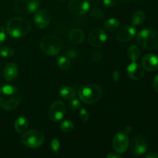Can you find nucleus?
Here are the masks:
<instances>
[{
    "label": "nucleus",
    "mask_w": 158,
    "mask_h": 158,
    "mask_svg": "<svg viewBox=\"0 0 158 158\" xmlns=\"http://www.w3.org/2000/svg\"><path fill=\"white\" fill-rule=\"evenodd\" d=\"M120 26V22L115 18H112L106 21L104 24V28L108 31H115Z\"/></svg>",
    "instance_id": "24"
},
{
    "label": "nucleus",
    "mask_w": 158,
    "mask_h": 158,
    "mask_svg": "<svg viewBox=\"0 0 158 158\" xmlns=\"http://www.w3.org/2000/svg\"><path fill=\"white\" fill-rule=\"evenodd\" d=\"M44 142V136L40 131L36 130L24 132L22 136L21 143L29 148H38L43 145Z\"/></svg>",
    "instance_id": "6"
},
{
    "label": "nucleus",
    "mask_w": 158,
    "mask_h": 158,
    "mask_svg": "<svg viewBox=\"0 0 158 158\" xmlns=\"http://www.w3.org/2000/svg\"><path fill=\"white\" fill-rule=\"evenodd\" d=\"M145 20V14L142 11H137L133 15L131 21L134 26H138L143 23Z\"/></svg>",
    "instance_id": "21"
},
{
    "label": "nucleus",
    "mask_w": 158,
    "mask_h": 158,
    "mask_svg": "<svg viewBox=\"0 0 158 158\" xmlns=\"http://www.w3.org/2000/svg\"><path fill=\"white\" fill-rule=\"evenodd\" d=\"M66 114V106L60 100L52 103L49 110V116L51 120L54 122L61 120Z\"/></svg>",
    "instance_id": "9"
},
{
    "label": "nucleus",
    "mask_w": 158,
    "mask_h": 158,
    "mask_svg": "<svg viewBox=\"0 0 158 158\" xmlns=\"http://www.w3.org/2000/svg\"><path fill=\"white\" fill-rule=\"evenodd\" d=\"M80 99L86 104H93L98 101L102 96V90L98 85L86 84L79 89Z\"/></svg>",
    "instance_id": "3"
},
{
    "label": "nucleus",
    "mask_w": 158,
    "mask_h": 158,
    "mask_svg": "<svg viewBox=\"0 0 158 158\" xmlns=\"http://www.w3.org/2000/svg\"><path fill=\"white\" fill-rule=\"evenodd\" d=\"M127 55L130 60H132L133 62H136L139 59L140 55V52L139 48L135 45H132L130 46L127 51Z\"/></svg>",
    "instance_id": "22"
},
{
    "label": "nucleus",
    "mask_w": 158,
    "mask_h": 158,
    "mask_svg": "<svg viewBox=\"0 0 158 158\" xmlns=\"http://www.w3.org/2000/svg\"><path fill=\"white\" fill-rule=\"evenodd\" d=\"M51 148L53 152L57 153L60 149V141L56 138H54L51 142Z\"/></svg>",
    "instance_id": "29"
},
{
    "label": "nucleus",
    "mask_w": 158,
    "mask_h": 158,
    "mask_svg": "<svg viewBox=\"0 0 158 158\" xmlns=\"http://www.w3.org/2000/svg\"><path fill=\"white\" fill-rule=\"evenodd\" d=\"M103 2L106 7H113L117 3V0H103Z\"/></svg>",
    "instance_id": "34"
},
{
    "label": "nucleus",
    "mask_w": 158,
    "mask_h": 158,
    "mask_svg": "<svg viewBox=\"0 0 158 158\" xmlns=\"http://www.w3.org/2000/svg\"><path fill=\"white\" fill-rule=\"evenodd\" d=\"M127 72L128 76L131 77L132 80H140L143 78L144 75L143 72V68L140 64L137 63L136 62H133L132 63L129 65L127 68Z\"/></svg>",
    "instance_id": "16"
},
{
    "label": "nucleus",
    "mask_w": 158,
    "mask_h": 158,
    "mask_svg": "<svg viewBox=\"0 0 158 158\" xmlns=\"http://www.w3.org/2000/svg\"><path fill=\"white\" fill-rule=\"evenodd\" d=\"M85 35L83 31L80 29H73L69 34V40L72 43L76 45L80 44L83 42Z\"/></svg>",
    "instance_id": "18"
},
{
    "label": "nucleus",
    "mask_w": 158,
    "mask_h": 158,
    "mask_svg": "<svg viewBox=\"0 0 158 158\" xmlns=\"http://www.w3.org/2000/svg\"><path fill=\"white\" fill-rule=\"evenodd\" d=\"M148 150V145L145 137L143 135H137L134 137L131 142V151L134 155H142Z\"/></svg>",
    "instance_id": "11"
},
{
    "label": "nucleus",
    "mask_w": 158,
    "mask_h": 158,
    "mask_svg": "<svg viewBox=\"0 0 158 158\" xmlns=\"http://www.w3.org/2000/svg\"><path fill=\"white\" fill-rule=\"evenodd\" d=\"M34 23L35 26L40 29H45L49 26L50 23V15L49 12L46 10H39L37 11L35 15H34Z\"/></svg>",
    "instance_id": "13"
},
{
    "label": "nucleus",
    "mask_w": 158,
    "mask_h": 158,
    "mask_svg": "<svg viewBox=\"0 0 158 158\" xmlns=\"http://www.w3.org/2000/svg\"><path fill=\"white\" fill-rule=\"evenodd\" d=\"M61 48V40L55 35H46L43 37L40 42V49L46 55L51 56L58 55Z\"/></svg>",
    "instance_id": "5"
},
{
    "label": "nucleus",
    "mask_w": 158,
    "mask_h": 158,
    "mask_svg": "<svg viewBox=\"0 0 158 158\" xmlns=\"http://www.w3.org/2000/svg\"><path fill=\"white\" fill-rule=\"evenodd\" d=\"M39 0H16L14 8L20 15H29L35 12L39 7Z\"/></svg>",
    "instance_id": "7"
},
{
    "label": "nucleus",
    "mask_w": 158,
    "mask_h": 158,
    "mask_svg": "<svg viewBox=\"0 0 158 158\" xmlns=\"http://www.w3.org/2000/svg\"><path fill=\"white\" fill-rule=\"evenodd\" d=\"M153 87H154L155 92H157L158 94V75L154 77V82H153Z\"/></svg>",
    "instance_id": "35"
},
{
    "label": "nucleus",
    "mask_w": 158,
    "mask_h": 158,
    "mask_svg": "<svg viewBox=\"0 0 158 158\" xmlns=\"http://www.w3.org/2000/svg\"><path fill=\"white\" fill-rule=\"evenodd\" d=\"M66 54L69 58H75L77 56V52L73 48L69 47L66 49Z\"/></svg>",
    "instance_id": "31"
},
{
    "label": "nucleus",
    "mask_w": 158,
    "mask_h": 158,
    "mask_svg": "<svg viewBox=\"0 0 158 158\" xmlns=\"http://www.w3.org/2000/svg\"><path fill=\"white\" fill-rule=\"evenodd\" d=\"M59 94L63 98L67 99V100H72L76 97V90L74 88L71 87V86H62L60 88L59 90Z\"/></svg>",
    "instance_id": "20"
},
{
    "label": "nucleus",
    "mask_w": 158,
    "mask_h": 158,
    "mask_svg": "<svg viewBox=\"0 0 158 158\" xmlns=\"http://www.w3.org/2000/svg\"><path fill=\"white\" fill-rule=\"evenodd\" d=\"M137 42L143 49L151 50L158 47V33L153 29H143L138 33Z\"/></svg>",
    "instance_id": "4"
},
{
    "label": "nucleus",
    "mask_w": 158,
    "mask_h": 158,
    "mask_svg": "<svg viewBox=\"0 0 158 158\" xmlns=\"http://www.w3.org/2000/svg\"><path fill=\"white\" fill-rule=\"evenodd\" d=\"M21 94L16 87L4 85L0 87V106L6 110L15 109L21 101Z\"/></svg>",
    "instance_id": "1"
},
{
    "label": "nucleus",
    "mask_w": 158,
    "mask_h": 158,
    "mask_svg": "<svg viewBox=\"0 0 158 158\" xmlns=\"http://www.w3.org/2000/svg\"><path fill=\"white\" fill-rule=\"evenodd\" d=\"M131 131H132V127H131V126H127L125 127L124 131L127 133V134H129L130 132H131Z\"/></svg>",
    "instance_id": "39"
},
{
    "label": "nucleus",
    "mask_w": 158,
    "mask_h": 158,
    "mask_svg": "<svg viewBox=\"0 0 158 158\" xmlns=\"http://www.w3.org/2000/svg\"><path fill=\"white\" fill-rule=\"evenodd\" d=\"M103 15H104V12L100 9H94L91 12V16L94 19H100L103 18Z\"/></svg>",
    "instance_id": "27"
},
{
    "label": "nucleus",
    "mask_w": 158,
    "mask_h": 158,
    "mask_svg": "<svg viewBox=\"0 0 158 158\" xmlns=\"http://www.w3.org/2000/svg\"><path fill=\"white\" fill-rule=\"evenodd\" d=\"M14 55V50L10 47L4 46V47H0V56L5 57V58H9Z\"/></svg>",
    "instance_id": "26"
},
{
    "label": "nucleus",
    "mask_w": 158,
    "mask_h": 158,
    "mask_svg": "<svg viewBox=\"0 0 158 158\" xmlns=\"http://www.w3.org/2000/svg\"><path fill=\"white\" fill-rule=\"evenodd\" d=\"M5 40H6V32L4 28L0 26V45L4 42Z\"/></svg>",
    "instance_id": "33"
},
{
    "label": "nucleus",
    "mask_w": 158,
    "mask_h": 158,
    "mask_svg": "<svg viewBox=\"0 0 158 158\" xmlns=\"http://www.w3.org/2000/svg\"><path fill=\"white\" fill-rule=\"evenodd\" d=\"M136 30L134 27L126 26L120 29V31L117 33V40L120 43H127L134 38Z\"/></svg>",
    "instance_id": "15"
},
{
    "label": "nucleus",
    "mask_w": 158,
    "mask_h": 158,
    "mask_svg": "<svg viewBox=\"0 0 158 158\" xmlns=\"http://www.w3.org/2000/svg\"><path fill=\"white\" fill-rule=\"evenodd\" d=\"M89 9L88 0H71L68 4V10L74 15H83Z\"/></svg>",
    "instance_id": "10"
},
{
    "label": "nucleus",
    "mask_w": 158,
    "mask_h": 158,
    "mask_svg": "<svg viewBox=\"0 0 158 158\" xmlns=\"http://www.w3.org/2000/svg\"><path fill=\"white\" fill-rule=\"evenodd\" d=\"M106 157L107 158H120V157H121V156L116 152H111V153H110L109 154H107Z\"/></svg>",
    "instance_id": "36"
},
{
    "label": "nucleus",
    "mask_w": 158,
    "mask_h": 158,
    "mask_svg": "<svg viewBox=\"0 0 158 158\" xmlns=\"http://www.w3.org/2000/svg\"><path fill=\"white\" fill-rule=\"evenodd\" d=\"M142 67L148 72H154L158 69V57L152 53L147 54L141 61Z\"/></svg>",
    "instance_id": "14"
},
{
    "label": "nucleus",
    "mask_w": 158,
    "mask_h": 158,
    "mask_svg": "<svg viewBox=\"0 0 158 158\" xmlns=\"http://www.w3.org/2000/svg\"><path fill=\"white\" fill-rule=\"evenodd\" d=\"M6 29L11 36L14 38H21L29 33L31 26L28 20L20 17H16L11 19L8 22Z\"/></svg>",
    "instance_id": "2"
},
{
    "label": "nucleus",
    "mask_w": 158,
    "mask_h": 158,
    "mask_svg": "<svg viewBox=\"0 0 158 158\" xmlns=\"http://www.w3.org/2000/svg\"><path fill=\"white\" fill-rule=\"evenodd\" d=\"M102 58V54L101 52L99 51H95L93 52L92 54V60L94 61H100Z\"/></svg>",
    "instance_id": "32"
},
{
    "label": "nucleus",
    "mask_w": 158,
    "mask_h": 158,
    "mask_svg": "<svg viewBox=\"0 0 158 158\" xmlns=\"http://www.w3.org/2000/svg\"><path fill=\"white\" fill-rule=\"evenodd\" d=\"M69 107L72 110H77L80 107V102L77 99H72L71 101H69Z\"/></svg>",
    "instance_id": "30"
},
{
    "label": "nucleus",
    "mask_w": 158,
    "mask_h": 158,
    "mask_svg": "<svg viewBox=\"0 0 158 158\" xmlns=\"http://www.w3.org/2000/svg\"><path fill=\"white\" fill-rule=\"evenodd\" d=\"M80 117L83 121L86 122L89 118V112L85 108H81L80 110Z\"/></svg>",
    "instance_id": "28"
},
{
    "label": "nucleus",
    "mask_w": 158,
    "mask_h": 158,
    "mask_svg": "<svg viewBox=\"0 0 158 158\" xmlns=\"http://www.w3.org/2000/svg\"><path fill=\"white\" fill-rule=\"evenodd\" d=\"M18 73V66L14 63H9L5 66L3 70V77L6 81H12L16 78Z\"/></svg>",
    "instance_id": "17"
},
{
    "label": "nucleus",
    "mask_w": 158,
    "mask_h": 158,
    "mask_svg": "<svg viewBox=\"0 0 158 158\" xmlns=\"http://www.w3.org/2000/svg\"><path fill=\"white\" fill-rule=\"evenodd\" d=\"M14 127H15V130L17 133L23 134L27 130L28 127H29V122L25 117H19L15 120Z\"/></svg>",
    "instance_id": "19"
},
{
    "label": "nucleus",
    "mask_w": 158,
    "mask_h": 158,
    "mask_svg": "<svg viewBox=\"0 0 158 158\" xmlns=\"http://www.w3.org/2000/svg\"><path fill=\"white\" fill-rule=\"evenodd\" d=\"M129 146L128 135L124 131H118L113 140V147L117 153H124Z\"/></svg>",
    "instance_id": "8"
},
{
    "label": "nucleus",
    "mask_w": 158,
    "mask_h": 158,
    "mask_svg": "<svg viewBox=\"0 0 158 158\" xmlns=\"http://www.w3.org/2000/svg\"><path fill=\"white\" fill-rule=\"evenodd\" d=\"M106 40H107V36H106V32L101 29L93 30L88 37L89 43L94 47H100L103 46L106 43Z\"/></svg>",
    "instance_id": "12"
},
{
    "label": "nucleus",
    "mask_w": 158,
    "mask_h": 158,
    "mask_svg": "<svg viewBox=\"0 0 158 158\" xmlns=\"http://www.w3.org/2000/svg\"><path fill=\"white\" fill-rule=\"evenodd\" d=\"M113 78H114V81H118L119 78H120V73L117 70H114V73H113Z\"/></svg>",
    "instance_id": "37"
},
{
    "label": "nucleus",
    "mask_w": 158,
    "mask_h": 158,
    "mask_svg": "<svg viewBox=\"0 0 158 158\" xmlns=\"http://www.w3.org/2000/svg\"><path fill=\"white\" fill-rule=\"evenodd\" d=\"M147 158H158V154L155 152H151L146 156Z\"/></svg>",
    "instance_id": "38"
},
{
    "label": "nucleus",
    "mask_w": 158,
    "mask_h": 158,
    "mask_svg": "<svg viewBox=\"0 0 158 158\" xmlns=\"http://www.w3.org/2000/svg\"><path fill=\"white\" fill-rule=\"evenodd\" d=\"M57 65L63 70H68L71 67V62L67 57L60 56L56 60Z\"/></svg>",
    "instance_id": "23"
},
{
    "label": "nucleus",
    "mask_w": 158,
    "mask_h": 158,
    "mask_svg": "<svg viewBox=\"0 0 158 158\" xmlns=\"http://www.w3.org/2000/svg\"><path fill=\"white\" fill-rule=\"evenodd\" d=\"M60 127L61 129V131H63V132L69 133L73 130L74 128V124L72 121H70L69 120H63V122H61L60 125Z\"/></svg>",
    "instance_id": "25"
}]
</instances>
